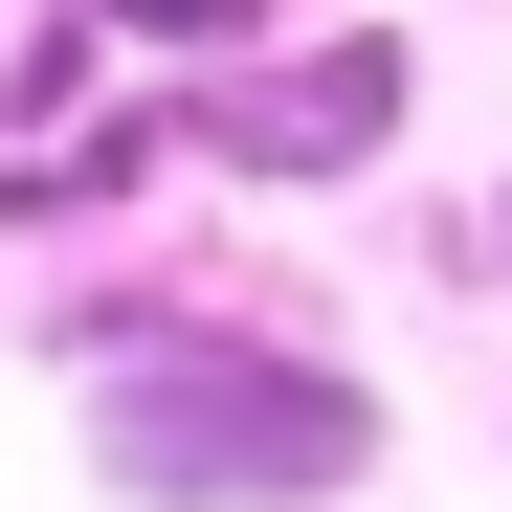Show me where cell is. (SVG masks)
<instances>
[{"label": "cell", "instance_id": "6da1fadb", "mask_svg": "<svg viewBox=\"0 0 512 512\" xmlns=\"http://www.w3.org/2000/svg\"><path fill=\"white\" fill-rule=\"evenodd\" d=\"M90 357V468L134 512H334L379 468V379L357 357H290V334H223L179 290H90L67 312Z\"/></svg>", "mask_w": 512, "mask_h": 512}, {"label": "cell", "instance_id": "7a4b0ae2", "mask_svg": "<svg viewBox=\"0 0 512 512\" xmlns=\"http://www.w3.org/2000/svg\"><path fill=\"white\" fill-rule=\"evenodd\" d=\"M401 112H423L401 23H334V45H290V67H268V45L201 67V90H179V156H223V179H379Z\"/></svg>", "mask_w": 512, "mask_h": 512}, {"label": "cell", "instance_id": "3957f363", "mask_svg": "<svg viewBox=\"0 0 512 512\" xmlns=\"http://www.w3.org/2000/svg\"><path fill=\"white\" fill-rule=\"evenodd\" d=\"M90 23H112V45H201V67H245L290 0H90Z\"/></svg>", "mask_w": 512, "mask_h": 512}]
</instances>
